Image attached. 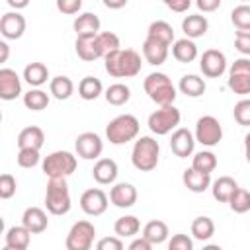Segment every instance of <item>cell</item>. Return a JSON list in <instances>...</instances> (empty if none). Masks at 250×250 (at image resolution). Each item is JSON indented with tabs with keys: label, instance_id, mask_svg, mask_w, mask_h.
Segmentation results:
<instances>
[{
	"label": "cell",
	"instance_id": "36",
	"mask_svg": "<svg viewBox=\"0 0 250 250\" xmlns=\"http://www.w3.org/2000/svg\"><path fill=\"white\" fill-rule=\"evenodd\" d=\"M104 96H105V102L109 105H125L129 102V98H131V90H129L127 84L115 82V84L107 86V90H105Z\"/></svg>",
	"mask_w": 250,
	"mask_h": 250
},
{
	"label": "cell",
	"instance_id": "27",
	"mask_svg": "<svg viewBox=\"0 0 250 250\" xmlns=\"http://www.w3.org/2000/svg\"><path fill=\"white\" fill-rule=\"evenodd\" d=\"M172 57L178 62H191V61L197 59V45L191 39H188V37L178 39L172 45Z\"/></svg>",
	"mask_w": 250,
	"mask_h": 250
},
{
	"label": "cell",
	"instance_id": "48",
	"mask_svg": "<svg viewBox=\"0 0 250 250\" xmlns=\"http://www.w3.org/2000/svg\"><path fill=\"white\" fill-rule=\"evenodd\" d=\"M96 250H125L119 236H104L96 242Z\"/></svg>",
	"mask_w": 250,
	"mask_h": 250
},
{
	"label": "cell",
	"instance_id": "18",
	"mask_svg": "<svg viewBox=\"0 0 250 250\" xmlns=\"http://www.w3.org/2000/svg\"><path fill=\"white\" fill-rule=\"evenodd\" d=\"M168 47L166 43L158 41V39H152V37H146L145 43H143V57L148 64H162L166 59H168Z\"/></svg>",
	"mask_w": 250,
	"mask_h": 250
},
{
	"label": "cell",
	"instance_id": "35",
	"mask_svg": "<svg viewBox=\"0 0 250 250\" xmlns=\"http://www.w3.org/2000/svg\"><path fill=\"white\" fill-rule=\"evenodd\" d=\"M146 37H152V39H158L166 45H172L174 43V29L168 21L164 20H156L148 25V31H146Z\"/></svg>",
	"mask_w": 250,
	"mask_h": 250
},
{
	"label": "cell",
	"instance_id": "38",
	"mask_svg": "<svg viewBox=\"0 0 250 250\" xmlns=\"http://www.w3.org/2000/svg\"><path fill=\"white\" fill-rule=\"evenodd\" d=\"M23 105L31 111H41L49 105V94L35 88V90H29L27 94H23Z\"/></svg>",
	"mask_w": 250,
	"mask_h": 250
},
{
	"label": "cell",
	"instance_id": "47",
	"mask_svg": "<svg viewBox=\"0 0 250 250\" xmlns=\"http://www.w3.org/2000/svg\"><path fill=\"white\" fill-rule=\"evenodd\" d=\"M234 47H236L238 53H242V55H246L250 59V31H236Z\"/></svg>",
	"mask_w": 250,
	"mask_h": 250
},
{
	"label": "cell",
	"instance_id": "9",
	"mask_svg": "<svg viewBox=\"0 0 250 250\" xmlns=\"http://www.w3.org/2000/svg\"><path fill=\"white\" fill-rule=\"evenodd\" d=\"M227 86L238 94V96H246L250 94V59L242 57L236 59L230 68H229V78H227Z\"/></svg>",
	"mask_w": 250,
	"mask_h": 250
},
{
	"label": "cell",
	"instance_id": "31",
	"mask_svg": "<svg viewBox=\"0 0 250 250\" xmlns=\"http://www.w3.org/2000/svg\"><path fill=\"white\" fill-rule=\"evenodd\" d=\"M113 230L119 238H133L141 230V221L135 215H123L113 223Z\"/></svg>",
	"mask_w": 250,
	"mask_h": 250
},
{
	"label": "cell",
	"instance_id": "33",
	"mask_svg": "<svg viewBox=\"0 0 250 250\" xmlns=\"http://www.w3.org/2000/svg\"><path fill=\"white\" fill-rule=\"evenodd\" d=\"M49 92L53 94V98L57 100H68L74 94V82L68 76H55L49 82Z\"/></svg>",
	"mask_w": 250,
	"mask_h": 250
},
{
	"label": "cell",
	"instance_id": "7",
	"mask_svg": "<svg viewBox=\"0 0 250 250\" xmlns=\"http://www.w3.org/2000/svg\"><path fill=\"white\" fill-rule=\"evenodd\" d=\"M180 119H182V113L176 105H164L148 115V129L154 135L162 137V135H168L174 129H178Z\"/></svg>",
	"mask_w": 250,
	"mask_h": 250
},
{
	"label": "cell",
	"instance_id": "42",
	"mask_svg": "<svg viewBox=\"0 0 250 250\" xmlns=\"http://www.w3.org/2000/svg\"><path fill=\"white\" fill-rule=\"evenodd\" d=\"M229 207H230L234 213H238V215L250 211V191L244 189V188H238V189L232 193V197L229 199Z\"/></svg>",
	"mask_w": 250,
	"mask_h": 250
},
{
	"label": "cell",
	"instance_id": "25",
	"mask_svg": "<svg viewBox=\"0 0 250 250\" xmlns=\"http://www.w3.org/2000/svg\"><path fill=\"white\" fill-rule=\"evenodd\" d=\"M45 143V133L41 127L37 125H29L25 129L20 131L18 135V146L20 148H33V150H39Z\"/></svg>",
	"mask_w": 250,
	"mask_h": 250
},
{
	"label": "cell",
	"instance_id": "17",
	"mask_svg": "<svg viewBox=\"0 0 250 250\" xmlns=\"http://www.w3.org/2000/svg\"><path fill=\"white\" fill-rule=\"evenodd\" d=\"M21 94V80L16 70L0 68V98L4 102H12Z\"/></svg>",
	"mask_w": 250,
	"mask_h": 250
},
{
	"label": "cell",
	"instance_id": "12",
	"mask_svg": "<svg viewBox=\"0 0 250 250\" xmlns=\"http://www.w3.org/2000/svg\"><path fill=\"white\" fill-rule=\"evenodd\" d=\"M199 68L207 78H219L227 70V57L219 49H207L203 51L199 59Z\"/></svg>",
	"mask_w": 250,
	"mask_h": 250
},
{
	"label": "cell",
	"instance_id": "34",
	"mask_svg": "<svg viewBox=\"0 0 250 250\" xmlns=\"http://www.w3.org/2000/svg\"><path fill=\"white\" fill-rule=\"evenodd\" d=\"M29 240H31V232H29L23 225H20V227H10V229L6 230V246L27 250Z\"/></svg>",
	"mask_w": 250,
	"mask_h": 250
},
{
	"label": "cell",
	"instance_id": "55",
	"mask_svg": "<svg viewBox=\"0 0 250 250\" xmlns=\"http://www.w3.org/2000/svg\"><path fill=\"white\" fill-rule=\"evenodd\" d=\"M27 0H8V6H12V8H27Z\"/></svg>",
	"mask_w": 250,
	"mask_h": 250
},
{
	"label": "cell",
	"instance_id": "13",
	"mask_svg": "<svg viewBox=\"0 0 250 250\" xmlns=\"http://www.w3.org/2000/svg\"><path fill=\"white\" fill-rule=\"evenodd\" d=\"M107 195L100 188H90L80 195V209L90 217H100L107 209Z\"/></svg>",
	"mask_w": 250,
	"mask_h": 250
},
{
	"label": "cell",
	"instance_id": "49",
	"mask_svg": "<svg viewBox=\"0 0 250 250\" xmlns=\"http://www.w3.org/2000/svg\"><path fill=\"white\" fill-rule=\"evenodd\" d=\"M82 8V0H57V10L62 14H78Z\"/></svg>",
	"mask_w": 250,
	"mask_h": 250
},
{
	"label": "cell",
	"instance_id": "41",
	"mask_svg": "<svg viewBox=\"0 0 250 250\" xmlns=\"http://www.w3.org/2000/svg\"><path fill=\"white\" fill-rule=\"evenodd\" d=\"M98 45H100V49H102L104 59H105L107 55H111V53H115V51L121 49L119 37H117L113 31H100V33H98Z\"/></svg>",
	"mask_w": 250,
	"mask_h": 250
},
{
	"label": "cell",
	"instance_id": "16",
	"mask_svg": "<svg viewBox=\"0 0 250 250\" xmlns=\"http://www.w3.org/2000/svg\"><path fill=\"white\" fill-rule=\"evenodd\" d=\"M25 31V18L20 12H6L0 18V33L4 39H20Z\"/></svg>",
	"mask_w": 250,
	"mask_h": 250
},
{
	"label": "cell",
	"instance_id": "44",
	"mask_svg": "<svg viewBox=\"0 0 250 250\" xmlns=\"http://www.w3.org/2000/svg\"><path fill=\"white\" fill-rule=\"evenodd\" d=\"M39 150H33V148H20L18 150V156H16V160H18V166H21V168H33V166H37L39 164Z\"/></svg>",
	"mask_w": 250,
	"mask_h": 250
},
{
	"label": "cell",
	"instance_id": "26",
	"mask_svg": "<svg viewBox=\"0 0 250 250\" xmlns=\"http://www.w3.org/2000/svg\"><path fill=\"white\" fill-rule=\"evenodd\" d=\"M238 189V184L234 182V178L230 176H221L217 178L213 184H211V191H213V197L219 201V203H229V199L232 197V193Z\"/></svg>",
	"mask_w": 250,
	"mask_h": 250
},
{
	"label": "cell",
	"instance_id": "15",
	"mask_svg": "<svg viewBox=\"0 0 250 250\" xmlns=\"http://www.w3.org/2000/svg\"><path fill=\"white\" fill-rule=\"evenodd\" d=\"M109 201L119 209H129L137 203V188L129 182H119L109 189Z\"/></svg>",
	"mask_w": 250,
	"mask_h": 250
},
{
	"label": "cell",
	"instance_id": "56",
	"mask_svg": "<svg viewBox=\"0 0 250 250\" xmlns=\"http://www.w3.org/2000/svg\"><path fill=\"white\" fill-rule=\"evenodd\" d=\"M244 156L250 162V133H246V137H244Z\"/></svg>",
	"mask_w": 250,
	"mask_h": 250
},
{
	"label": "cell",
	"instance_id": "6",
	"mask_svg": "<svg viewBox=\"0 0 250 250\" xmlns=\"http://www.w3.org/2000/svg\"><path fill=\"white\" fill-rule=\"evenodd\" d=\"M78 160L68 150H55L43 158L41 170L47 178H66L76 172Z\"/></svg>",
	"mask_w": 250,
	"mask_h": 250
},
{
	"label": "cell",
	"instance_id": "21",
	"mask_svg": "<svg viewBox=\"0 0 250 250\" xmlns=\"http://www.w3.org/2000/svg\"><path fill=\"white\" fill-rule=\"evenodd\" d=\"M76 37H96L100 33V18L92 12L80 14L72 23Z\"/></svg>",
	"mask_w": 250,
	"mask_h": 250
},
{
	"label": "cell",
	"instance_id": "5",
	"mask_svg": "<svg viewBox=\"0 0 250 250\" xmlns=\"http://www.w3.org/2000/svg\"><path fill=\"white\" fill-rule=\"evenodd\" d=\"M139 119L131 113H123V115H117L113 117L107 127H105V137L111 145H125L133 139H137L139 135Z\"/></svg>",
	"mask_w": 250,
	"mask_h": 250
},
{
	"label": "cell",
	"instance_id": "10",
	"mask_svg": "<svg viewBox=\"0 0 250 250\" xmlns=\"http://www.w3.org/2000/svg\"><path fill=\"white\" fill-rule=\"evenodd\" d=\"M195 143H201L203 146H215L223 139V127L217 117L213 115H203L195 123Z\"/></svg>",
	"mask_w": 250,
	"mask_h": 250
},
{
	"label": "cell",
	"instance_id": "14",
	"mask_svg": "<svg viewBox=\"0 0 250 250\" xmlns=\"http://www.w3.org/2000/svg\"><path fill=\"white\" fill-rule=\"evenodd\" d=\"M170 148L178 158H188L195 148V137L189 129L178 127L170 137Z\"/></svg>",
	"mask_w": 250,
	"mask_h": 250
},
{
	"label": "cell",
	"instance_id": "37",
	"mask_svg": "<svg viewBox=\"0 0 250 250\" xmlns=\"http://www.w3.org/2000/svg\"><path fill=\"white\" fill-rule=\"evenodd\" d=\"M191 234L197 240H209L215 234V223L211 217H195L191 221Z\"/></svg>",
	"mask_w": 250,
	"mask_h": 250
},
{
	"label": "cell",
	"instance_id": "43",
	"mask_svg": "<svg viewBox=\"0 0 250 250\" xmlns=\"http://www.w3.org/2000/svg\"><path fill=\"white\" fill-rule=\"evenodd\" d=\"M232 115H234V121L242 127H250V100L248 98H242L234 104V109H232Z\"/></svg>",
	"mask_w": 250,
	"mask_h": 250
},
{
	"label": "cell",
	"instance_id": "8",
	"mask_svg": "<svg viewBox=\"0 0 250 250\" xmlns=\"http://www.w3.org/2000/svg\"><path fill=\"white\" fill-rule=\"evenodd\" d=\"M96 238V227L90 221H76L64 240L66 250H90Z\"/></svg>",
	"mask_w": 250,
	"mask_h": 250
},
{
	"label": "cell",
	"instance_id": "20",
	"mask_svg": "<svg viewBox=\"0 0 250 250\" xmlns=\"http://www.w3.org/2000/svg\"><path fill=\"white\" fill-rule=\"evenodd\" d=\"M117 162L113 158H100L94 168H92V176L98 184L102 186H107V184H113L115 178H117Z\"/></svg>",
	"mask_w": 250,
	"mask_h": 250
},
{
	"label": "cell",
	"instance_id": "39",
	"mask_svg": "<svg viewBox=\"0 0 250 250\" xmlns=\"http://www.w3.org/2000/svg\"><path fill=\"white\" fill-rule=\"evenodd\" d=\"M191 168L197 170V172H203V174H211L217 168V156L211 150H201L193 156Z\"/></svg>",
	"mask_w": 250,
	"mask_h": 250
},
{
	"label": "cell",
	"instance_id": "24",
	"mask_svg": "<svg viewBox=\"0 0 250 250\" xmlns=\"http://www.w3.org/2000/svg\"><path fill=\"white\" fill-rule=\"evenodd\" d=\"M74 49H76V55L82 61L90 62V61H96V59H104L102 49L98 45V35L96 37H76Z\"/></svg>",
	"mask_w": 250,
	"mask_h": 250
},
{
	"label": "cell",
	"instance_id": "58",
	"mask_svg": "<svg viewBox=\"0 0 250 250\" xmlns=\"http://www.w3.org/2000/svg\"><path fill=\"white\" fill-rule=\"evenodd\" d=\"M2 250H21V248H12V246H4Z\"/></svg>",
	"mask_w": 250,
	"mask_h": 250
},
{
	"label": "cell",
	"instance_id": "11",
	"mask_svg": "<svg viewBox=\"0 0 250 250\" xmlns=\"http://www.w3.org/2000/svg\"><path fill=\"white\" fill-rule=\"evenodd\" d=\"M74 148H76V154L84 160H100V154L104 150V143H102L98 133L86 131V133H80L76 137Z\"/></svg>",
	"mask_w": 250,
	"mask_h": 250
},
{
	"label": "cell",
	"instance_id": "32",
	"mask_svg": "<svg viewBox=\"0 0 250 250\" xmlns=\"http://www.w3.org/2000/svg\"><path fill=\"white\" fill-rule=\"evenodd\" d=\"M104 92V86L100 82V78L96 76H84L78 84V96L86 102H92V100H98Z\"/></svg>",
	"mask_w": 250,
	"mask_h": 250
},
{
	"label": "cell",
	"instance_id": "57",
	"mask_svg": "<svg viewBox=\"0 0 250 250\" xmlns=\"http://www.w3.org/2000/svg\"><path fill=\"white\" fill-rule=\"evenodd\" d=\"M201 250H223L219 244H207V246H203Z\"/></svg>",
	"mask_w": 250,
	"mask_h": 250
},
{
	"label": "cell",
	"instance_id": "28",
	"mask_svg": "<svg viewBox=\"0 0 250 250\" xmlns=\"http://www.w3.org/2000/svg\"><path fill=\"white\" fill-rule=\"evenodd\" d=\"M178 88H180V92L186 94L188 98H199V96L205 94V88H207V86H205V80H203L201 76H197V74H184V76L180 78Z\"/></svg>",
	"mask_w": 250,
	"mask_h": 250
},
{
	"label": "cell",
	"instance_id": "30",
	"mask_svg": "<svg viewBox=\"0 0 250 250\" xmlns=\"http://www.w3.org/2000/svg\"><path fill=\"white\" fill-rule=\"evenodd\" d=\"M23 80L29 84V86H43L47 80H49V68L43 64V62H29L25 68H23Z\"/></svg>",
	"mask_w": 250,
	"mask_h": 250
},
{
	"label": "cell",
	"instance_id": "1",
	"mask_svg": "<svg viewBox=\"0 0 250 250\" xmlns=\"http://www.w3.org/2000/svg\"><path fill=\"white\" fill-rule=\"evenodd\" d=\"M105 72L113 78H133L141 72V55L133 49H119L104 59Z\"/></svg>",
	"mask_w": 250,
	"mask_h": 250
},
{
	"label": "cell",
	"instance_id": "19",
	"mask_svg": "<svg viewBox=\"0 0 250 250\" xmlns=\"http://www.w3.org/2000/svg\"><path fill=\"white\" fill-rule=\"evenodd\" d=\"M21 225L31 234H39L49 227V219H47V213L41 207H27L21 215Z\"/></svg>",
	"mask_w": 250,
	"mask_h": 250
},
{
	"label": "cell",
	"instance_id": "46",
	"mask_svg": "<svg viewBox=\"0 0 250 250\" xmlns=\"http://www.w3.org/2000/svg\"><path fill=\"white\" fill-rule=\"evenodd\" d=\"M16 193V178L12 174H2L0 176V197L10 199Z\"/></svg>",
	"mask_w": 250,
	"mask_h": 250
},
{
	"label": "cell",
	"instance_id": "3",
	"mask_svg": "<svg viewBox=\"0 0 250 250\" xmlns=\"http://www.w3.org/2000/svg\"><path fill=\"white\" fill-rule=\"evenodd\" d=\"M158 156H160V145L152 137H141L135 141L133 150H131V162L137 170L141 172H150L158 166Z\"/></svg>",
	"mask_w": 250,
	"mask_h": 250
},
{
	"label": "cell",
	"instance_id": "45",
	"mask_svg": "<svg viewBox=\"0 0 250 250\" xmlns=\"http://www.w3.org/2000/svg\"><path fill=\"white\" fill-rule=\"evenodd\" d=\"M166 250H193V240H191L188 234L178 232V234H174V236L170 238Z\"/></svg>",
	"mask_w": 250,
	"mask_h": 250
},
{
	"label": "cell",
	"instance_id": "2",
	"mask_svg": "<svg viewBox=\"0 0 250 250\" xmlns=\"http://www.w3.org/2000/svg\"><path fill=\"white\" fill-rule=\"evenodd\" d=\"M143 88L146 92V96L160 107L164 105H174V100H176V88L172 84V80L164 74V72H150L145 82H143Z\"/></svg>",
	"mask_w": 250,
	"mask_h": 250
},
{
	"label": "cell",
	"instance_id": "22",
	"mask_svg": "<svg viewBox=\"0 0 250 250\" xmlns=\"http://www.w3.org/2000/svg\"><path fill=\"white\" fill-rule=\"evenodd\" d=\"M182 182L184 186L193 191V193H203L205 189L211 188V174H203V172H197L193 168H186L184 174H182Z\"/></svg>",
	"mask_w": 250,
	"mask_h": 250
},
{
	"label": "cell",
	"instance_id": "23",
	"mask_svg": "<svg viewBox=\"0 0 250 250\" xmlns=\"http://www.w3.org/2000/svg\"><path fill=\"white\" fill-rule=\"evenodd\" d=\"M207 29H209V21L201 14H191V16H186L182 20V31L191 41L197 39V37H203L207 33Z\"/></svg>",
	"mask_w": 250,
	"mask_h": 250
},
{
	"label": "cell",
	"instance_id": "50",
	"mask_svg": "<svg viewBox=\"0 0 250 250\" xmlns=\"http://www.w3.org/2000/svg\"><path fill=\"white\" fill-rule=\"evenodd\" d=\"M164 4H166V8H170L172 12H186V10H189V6H191L189 0H164Z\"/></svg>",
	"mask_w": 250,
	"mask_h": 250
},
{
	"label": "cell",
	"instance_id": "53",
	"mask_svg": "<svg viewBox=\"0 0 250 250\" xmlns=\"http://www.w3.org/2000/svg\"><path fill=\"white\" fill-rule=\"evenodd\" d=\"M104 6H105V8H111V10H117V8H125V6H127V0H117V2H113V0H104Z\"/></svg>",
	"mask_w": 250,
	"mask_h": 250
},
{
	"label": "cell",
	"instance_id": "4",
	"mask_svg": "<svg viewBox=\"0 0 250 250\" xmlns=\"http://www.w3.org/2000/svg\"><path fill=\"white\" fill-rule=\"evenodd\" d=\"M70 191L66 178H49L45 189V207L51 215H66L70 211Z\"/></svg>",
	"mask_w": 250,
	"mask_h": 250
},
{
	"label": "cell",
	"instance_id": "29",
	"mask_svg": "<svg viewBox=\"0 0 250 250\" xmlns=\"http://www.w3.org/2000/svg\"><path fill=\"white\" fill-rule=\"evenodd\" d=\"M168 225L164 223V221H158V219H154V221H148L145 227H143V238H146L152 246L154 244H162L166 238H168Z\"/></svg>",
	"mask_w": 250,
	"mask_h": 250
},
{
	"label": "cell",
	"instance_id": "54",
	"mask_svg": "<svg viewBox=\"0 0 250 250\" xmlns=\"http://www.w3.org/2000/svg\"><path fill=\"white\" fill-rule=\"evenodd\" d=\"M8 55H10V47L6 41H0V62H6L8 61Z\"/></svg>",
	"mask_w": 250,
	"mask_h": 250
},
{
	"label": "cell",
	"instance_id": "52",
	"mask_svg": "<svg viewBox=\"0 0 250 250\" xmlns=\"http://www.w3.org/2000/svg\"><path fill=\"white\" fill-rule=\"evenodd\" d=\"M127 250H152V244L146 240V238H135L129 246H127Z\"/></svg>",
	"mask_w": 250,
	"mask_h": 250
},
{
	"label": "cell",
	"instance_id": "51",
	"mask_svg": "<svg viewBox=\"0 0 250 250\" xmlns=\"http://www.w3.org/2000/svg\"><path fill=\"white\" fill-rule=\"evenodd\" d=\"M195 6L201 12H215L217 8H221V0H197Z\"/></svg>",
	"mask_w": 250,
	"mask_h": 250
},
{
	"label": "cell",
	"instance_id": "40",
	"mask_svg": "<svg viewBox=\"0 0 250 250\" xmlns=\"http://www.w3.org/2000/svg\"><path fill=\"white\" fill-rule=\"evenodd\" d=\"M230 21L238 31H250V4H238L230 12Z\"/></svg>",
	"mask_w": 250,
	"mask_h": 250
}]
</instances>
